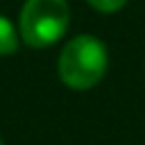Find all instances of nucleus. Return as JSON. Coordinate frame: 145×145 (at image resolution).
Segmentation results:
<instances>
[{"mask_svg": "<svg viewBox=\"0 0 145 145\" xmlns=\"http://www.w3.org/2000/svg\"><path fill=\"white\" fill-rule=\"evenodd\" d=\"M106 70V48L91 34H79L59 54V77L75 91L95 86Z\"/></svg>", "mask_w": 145, "mask_h": 145, "instance_id": "obj_1", "label": "nucleus"}, {"mask_svg": "<svg viewBox=\"0 0 145 145\" xmlns=\"http://www.w3.org/2000/svg\"><path fill=\"white\" fill-rule=\"evenodd\" d=\"M70 9L66 0H25L20 11V36L32 48L57 43L68 27Z\"/></svg>", "mask_w": 145, "mask_h": 145, "instance_id": "obj_2", "label": "nucleus"}, {"mask_svg": "<svg viewBox=\"0 0 145 145\" xmlns=\"http://www.w3.org/2000/svg\"><path fill=\"white\" fill-rule=\"evenodd\" d=\"M16 48H18L16 29L5 16H0V57H7L11 52H16Z\"/></svg>", "mask_w": 145, "mask_h": 145, "instance_id": "obj_3", "label": "nucleus"}, {"mask_svg": "<svg viewBox=\"0 0 145 145\" xmlns=\"http://www.w3.org/2000/svg\"><path fill=\"white\" fill-rule=\"evenodd\" d=\"M127 0H88L91 7H95L97 11H104V14H111V11H118L120 7H125Z\"/></svg>", "mask_w": 145, "mask_h": 145, "instance_id": "obj_4", "label": "nucleus"}, {"mask_svg": "<svg viewBox=\"0 0 145 145\" xmlns=\"http://www.w3.org/2000/svg\"><path fill=\"white\" fill-rule=\"evenodd\" d=\"M0 145H2V140H0Z\"/></svg>", "mask_w": 145, "mask_h": 145, "instance_id": "obj_5", "label": "nucleus"}]
</instances>
